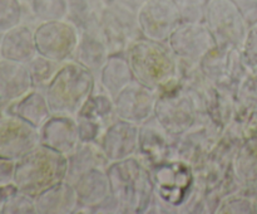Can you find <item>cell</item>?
Listing matches in <instances>:
<instances>
[{
  "label": "cell",
  "instance_id": "obj_1",
  "mask_svg": "<svg viewBox=\"0 0 257 214\" xmlns=\"http://www.w3.org/2000/svg\"><path fill=\"white\" fill-rule=\"evenodd\" d=\"M68 173V156L39 145L15 163L14 184L32 198L63 181Z\"/></svg>",
  "mask_w": 257,
  "mask_h": 214
},
{
  "label": "cell",
  "instance_id": "obj_2",
  "mask_svg": "<svg viewBox=\"0 0 257 214\" xmlns=\"http://www.w3.org/2000/svg\"><path fill=\"white\" fill-rule=\"evenodd\" d=\"M93 86L94 80L89 68L75 60L62 63L45 88V97L52 115L77 117L92 96Z\"/></svg>",
  "mask_w": 257,
  "mask_h": 214
},
{
  "label": "cell",
  "instance_id": "obj_3",
  "mask_svg": "<svg viewBox=\"0 0 257 214\" xmlns=\"http://www.w3.org/2000/svg\"><path fill=\"white\" fill-rule=\"evenodd\" d=\"M127 60L136 81L151 90L165 87L177 72L173 53L156 40H135L128 47Z\"/></svg>",
  "mask_w": 257,
  "mask_h": 214
},
{
  "label": "cell",
  "instance_id": "obj_4",
  "mask_svg": "<svg viewBox=\"0 0 257 214\" xmlns=\"http://www.w3.org/2000/svg\"><path fill=\"white\" fill-rule=\"evenodd\" d=\"M110 193L122 208L140 210L151 194L150 174L132 158L113 161L108 169Z\"/></svg>",
  "mask_w": 257,
  "mask_h": 214
},
{
  "label": "cell",
  "instance_id": "obj_5",
  "mask_svg": "<svg viewBox=\"0 0 257 214\" xmlns=\"http://www.w3.org/2000/svg\"><path fill=\"white\" fill-rule=\"evenodd\" d=\"M203 13L216 47H241L247 25L240 7L233 0H207Z\"/></svg>",
  "mask_w": 257,
  "mask_h": 214
},
{
  "label": "cell",
  "instance_id": "obj_6",
  "mask_svg": "<svg viewBox=\"0 0 257 214\" xmlns=\"http://www.w3.org/2000/svg\"><path fill=\"white\" fill-rule=\"evenodd\" d=\"M138 29L147 39L163 42L182 22L181 8L176 0H145L138 8Z\"/></svg>",
  "mask_w": 257,
  "mask_h": 214
},
{
  "label": "cell",
  "instance_id": "obj_7",
  "mask_svg": "<svg viewBox=\"0 0 257 214\" xmlns=\"http://www.w3.org/2000/svg\"><path fill=\"white\" fill-rule=\"evenodd\" d=\"M38 54L57 62H64L75 53L79 43L78 30L67 20L42 22L34 30Z\"/></svg>",
  "mask_w": 257,
  "mask_h": 214
},
{
  "label": "cell",
  "instance_id": "obj_8",
  "mask_svg": "<svg viewBox=\"0 0 257 214\" xmlns=\"http://www.w3.org/2000/svg\"><path fill=\"white\" fill-rule=\"evenodd\" d=\"M39 144V128L18 116H0V158L17 161Z\"/></svg>",
  "mask_w": 257,
  "mask_h": 214
},
{
  "label": "cell",
  "instance_id": "obj_9",
  "mask_svg": "<svg viewBox=\"0 0 257 214\" xmlns=\"http://www.w3.org/2000/svg\"><path fill=\"white\" fill-rule=\"evenodd\" d=\"M42 145L48 146L63 155L68 156L79 149L80 132L74 117L62 115H52L39 128Z\"/></svg>",
  "mask_w": 257,
  "mask_h": 214
},
{
  "label": "cell",
  "instance_id": "obj_10",
  "mask_svg": "<svg viewBox=\"0 0 257 214\" xmlns=\"http://www.w3.org/2000/svg\"><path fill=\"white\" fill-rule=\"evenodd\" d=\"M156 98L150 87L142 83H130L113 100L114 108L120 120L142 123L155 112Z\"/></svg>",
  "mask_w": 257,
  "mask_h": 214
},
{
  "label": "cell",
  "instance_id": "obj_11",
  "mask_svg": "<svg viewBox=\"0 0 257 214\" xmlns=\"http://www.w3.org/2000/svg\"><path fill=\"white\" fill-rule=\"evenodd\" d=\"M171 49L183 58L205 57L216 42L207 25L198 22H187L178 25L177 29L170 37Z\"/></svg>",
  "mask_w": 257,
  "mask_h": 214
},
{
  "label": "cell",
  "instance_id": "obj_12",
  "mask_svg": "<svg viewBox=\"0 0 257 214\" xmlns=\"http://www.w3.org/2000/svg\"><path fill=\"white\" fill-rule=\"evenodd\" d=\"M102 137V153L107 160L119 161L130 158L140 146V127L120 120L109 126Z\"/></svg>",
  "mask_w": 257,
  "mask_h": 214
},
{
  "label": "cell",
  "instance_id": "obj_13",
  "mask_svg": "<svg viewBox=\"0 0 257 214\" xmlns=\"http://www.w3.org/2000/svg\"><path fill=\"white\" fill-rule=\"evenodd\" d=\"M33 90L27 63L0 58V98L7 106Z\"/></svg>",
  "mask_w": 257,
  "mask_h": 214
},
{
  "label": "cell",
  "instance_id": "obj_14",
  "mask_svg": "<svg viewBox=\"0 0 257 214\" xmlns=\"http://www.w3.org/2000/svg\"><path fill=\"white\" fill-rule=\"evenodd\" d=\"M187 96L165 95L156 101L155 112L158 122L167 130L180 132L191 126L193 121V107Z\"/></svg>",
  "mask_w": 257,
  "mask_h": 214
},
{
  "label": "cell",
  "instance_id": "obj_15",
  "mask_svg": "<svg viewBox=\"0 0 257 214\" xmlns=\"http://www.w3.org/2000/svg\"><path fill=\"white\" fill-rule=\"evenodd\" d=\"M37 54L34 32L28 25L19 24L0 34V58L29 63Z\"/></svg>",
  "mask_w": 257,
  "mask_h": 214
},
{
  "label": "cell",
  "instance_id": "obj_16",
  "mask_svg": "<svg viewBox=\"0 0 257 214\" xmlns=\"http://www.w3.org/2000/svg\"><path fill=\"white\" fill-rule=\"evenodd\" d=\"M5 113L18 116L37 128L42 127L43 123L52 116L47 97L35 88L29 91L19 100L8 103Z\"/></svg>",
  "mask_w": 257,
  "mask_h": 214
},
{
  "label": "cell",
  "instance_id": "obj_17",
  "mask_svg": "<svg viewBox=\"0 0 257 214\" xmlns=\"http://www.w3.org/2000/svg\"><path fill=\"white\" fill-rule=\"evenodd\" d=\"M34 201L37 213H68L75 208L79 199L70 184L60 181L39 194Z\"/></svg>",
  "mask_w": 257,
  "mask_h": 214
},
{
  "label": "cell",
  "instance_id": "obj_18",
  "mask_svg": "<svg viewBox=\"0 0 257 214\" xmlns=\"http://www.w3.org/2000/svg\"><path fill=\"white\" fill-rule=\"evenodd\" d=\"M75 190L79 203L85 205H94L109 195V179L104 171L100 170L99 166H94L78 176Z\"/></svg>",
  "mask_w": 257,
  "mask_h": 214
},
{
  "label": "cell",
  "instance_id": "obj_19",
  "mask_svg": "<svg viewBox=\"0 0 257 214\" xmlns=\"http://www.w3.org/2000/svg\"><path fill=\"white\" fill-rule=\"evenodd\" d=\"M133 73L127 58L112 57L103 65L100 82L109 97L114 100L122 90L132 83Z\"/></svg>",
  "mask_w": 257,
  "mask_h": 214
},
{
  "label": "cell",
  "instance_id": "obj_20",
  "mask_svg": "<svg viewBox=\"0 0 257 214\" xmlns=\"http://www.w3.org/2000/svg\"><path fill=\"white\" fill-rule=\"evenodd\" d=\"M235 173L243 183L257 181V135L248 138L235 158Z\"/></svg>",
  "mask_w": 257,
  "mask_h": 214
},
{
  "label": "cell",
  "instance_id": "obj_21",
  "mask_svg": "<svg viewBox=\"0 0 257 214\" xmlns=\"http://www.w3.org/2000/svg\"><path fill=\"white\" fill-rule=\"evenodd\" d=\"M27 64L29 68L30 77H32L33 88L42 90V88H47L48 85L52 82L55 73L60 68L62 62H57V60L37 54Z\"/></svg>",
  "mask_w": 257,
  "mask_h": 214
},
{
  "label": "cell",
  "instance_id": "obj_22",
  "mask_svg": "<svg viewBox=\"0 0 257 214\" xmlns=\"http://www.w3.org/2000/svg\"><path fill=\"white\" fill-rule=\"evenodd\" d=\"M77 53V59L85 67L99 68L103 60L105 59V48L99 40H95L93 38H87V35H83L82 39H79L78 47L75 49Z\"/></svg>",
  "mask_w": 257,
  "mask_h": 214
},
{
  "label": "cell",
  "instance_id": "obj_23",
  "mask_svg": "<svg viewBox=\"0 0 257 214\" xmlns=\"http://www.w3.org/2000/svg\"><path fill=\"white\" fill-rule=\"evenodd\" d=\"M32 12L42 22L64 19L69 12L67 0H30Z\"/></svg>",
  "mask_w": 257,
  "mask_h": 214
},
{
  "label": "cell",
  "instance_id": "obj_24",
  "mask_svg": "<svg viewBox=\"0 0 257 214\" xmlns=\"http://www.w3.org/2000/svg\"><path fill=\"white\" fill-rule=\"evenodd\" d=\"M23 7L20 0H0V34L22 24Z\"/></svg>",
  "mask_w": 257,
  "mask_h": 214
},
{
  "label": "cell",
  "instance_id": "obj_25",
  "mask_svg": "<svg viewBox=\"0 0 257 214\" xmlns=\"http://www.w3.org/2000/svg\"><path fill=\"white\" fill-rule=\"evenodd\" d=\"M241 60L246 67L257 69V20L247 28L241 44Z\"/></svg>",
  "mask_w": 257,
  "mask_h": 214
},
{
  "label": "cell",
  "instance_id": "obj_26",
  "mask_svg": "<svg viewBox=\"0 0 257 214\" xmlns=\"http://www.w3.org/2000/svg\"><path fill=\"white\" fill-rule=\"evenodd\" d=\"M13 213H37L34 198L19 190L15 191L8 199V201L4 205V209H3V214Z\"/></svg>",
  "mask_w": 257,
  "mask_h": 214
},
{
  "label": "cell",
  "instance_id": "obj_27",
  "mask_svg": "<svg viewBox=\"0 0 257 214\" xmlns=\"http://www.w3.org/2000/svg\"><path fill=\"white\" fill-rule=\"evenodd\" d=\"M15 160L0 158V185L14 184Z\"/></svg>",
  "mask_w": 257,
  "mask_h": 214
},
{
  "label": "cell",
  "instance_id": "obj_28",
  "mask_svg": "<svg viewBox=\"0 0 257 214\" xmlns=\"http://www.w3.org/2000/svg\"><path fill=\"white\" fill-rule=\"evenodd\" d=\"M18 191V188L15 184H9V185H0V214H3L5 203L13 194Z\"/></svg>",
  "mask_w": 257,
  "mask_h": 214
},
{
  "label": "cell",
  "instance_id": "obj_29",
  "mask_svg": "<svg viewBox=\"0 0 257 214\" xmlns=\"http://www.w3.org/2000/svg\"><path fill=\"white\" fill-rule=\"evenodd\" d=\"M4 107H5L4 102H3L2 98H0V116H2V115H3V112H4Z\"/></svg>",
  "mask_w": 257,
  "mask_h": 214
}]
</instances>
